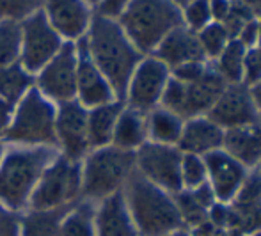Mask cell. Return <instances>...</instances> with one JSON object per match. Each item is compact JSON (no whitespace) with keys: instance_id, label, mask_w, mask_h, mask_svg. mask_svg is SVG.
Masks as SVG:
<instances>
[{"instance_id":"6da1fadb","label":"cell","mask_w":261,"mask_h":236,"mask_svg":"<svg viewBox=\"0 0 261 236\" xmlns=\"http://www.w3.org/2000/svg\"><path fill=\"white\" fill-rule=\"evenodd\" d=\"M84 39H86L91 61L109 80L116 98L119 101H124L130 76L144 55L124 34L117 20L100 16V14L93 16L89 31L84 36Z\"/></svg>"},{"instance_id":"7a4b0ae2","label":"cell","mask_w":261,"mask_h":236,"mask_svg":"<svg viewBox=\"0 0 261 236\" xmlns=\"http://www.w3.org/2000/svg\"><path fill=\"white\" fill-rule=\"evenodd\" d=\"M59 149L48 146H11L0 162V204L11 212L29 209V202L45 169Z\"/></svg>"},{"instance_id":"3957f363","label":"cell","mask_w":261,"mask_h":236,"mask_svg":"<svg viewBox=\"0 0 261 236\" xmlns=\"http://www.w3.org/2000/svg\"><path fill=\"white\" fill-rule=\"evenodd\" d=\"M121 192L141 236H167L183 229L174 194L149 183L137 171L132 172Z\"/></svg>"},{"instance_id":"277c9868","label":"cell","mask_w":261,"mask_h":236,"mask_svg":"<svg viewBox=\"0 0 261 236\" xmlns=\"http://www.w3.org/2000/svg\"><path fill=\"white\" fill-rule=\"evenodd\" d=\"M117 23L144 55L153 54L169 32L183 25V13L172 0H130Z\"/></svg>"},{"instance_id":"5b68a950","label":"cell","mask_w":261,"mask_h":236,"mask_svg":"<svg viewBox=\"0 0 261 236\" xmlns=\"http://www.w3.org/2000/svg\"><path fill=\"white\" fill-rule=\"evenodd\" d=\"M135 171V153L116 146L91 149L82 160V195L86 201L100 202L123 190Z\"/></svg>"},{"instance_id":"8992f818","label":"cell","mask_w":261,"mask_h":236,"mask_svg":"<svg viewBox=\"0 0 261 236\" xmlns=\"http://www.w3.org/2000/svg\"><path fill=\"white\" fill-rule=\"evenodd\" d=\"M55 117L57 105L45 98L34 86L14 105L13 119L4 141L11 146L57 147Z\"/></svg>"},{"instance_id":"52a82bcc","label":"cell","mask_w":261,"mask_h":236,"mask_svg":"<svg viewBox=\"0 0 261 236\" xmlns=\"http://www.w3.org/2000/svg\"><path fill=\"white\" fill-rule=\"evenodd\" d=\"M82 192V162H71L61 153L45 169L29 202V209L68 208Z\"/></svg>"},{"instance_id":"ba28073f","label":"cell","mask_w":261,"mask_h":236,"mask_svg":"<svg viewBox=\"0 0 261 236\" xmlns=\"http://www.w3.org/2000/svg\"><path fill=\"white\" fill-rule=\"evenodd\" d=\"M76 69L79 51L76 43L64 41L54 59L36 73V89L55 105L76 99Z\"/></svg>"},{"instance_id":"9c48e42d","label":"cell","mask_w":261,"mask_h":236,"mask_svg":"<svg viewBox=\"0 0 261 236\" xmlns=\"http://www.w3.org/2000/svg\"><path fill=\"white\" fill-rule=\"evenodd\" d=\"M181 156L178 146L146 142L135 151V171L149 183L169 194H178L181 187Z\"/></svg>"},{"instance_id":"30bf717a","label":"cell","mask_w":261,"mask_h":236,"mask_svg":"<svg viewBox=\"0 0 261 236\" xmlns=\"http://www.w3.org/2000/svg\"><path fill=\"white\" fill-rule=\"evenodd\" d=\"M21 54L20 64L29 73L36 75L41 68L57 55L64 39L54 31L45 13L38 11L21 21Z\"/></svg>"},{"instance_id":"8fae6325","label":"cell","mask_w":261,"mask_h":236,"mask_svg":"<svg viewBox=\"0 0 261 236\" xmlns=\"http://www.w3.org/2000/svg\"><path fill=\"white\" fill-rule=\"evenodd\" d=\"M171 80V69L165 66L155 55L142 57L130 76L126 87L128 107L139 112H151L160 105L162 94H164L167 82Z\"/></svg>"},{"instance_id":"7c38bea8","label":"cell","mask_w":261,"mask_h":236,"mask_svg":"<svg viewBox=\"0 0 261 236\" xmlns=\"http://www.w3.org/2000/svg\"><path fill=\"white\" fill-rule=\"evenodd\" d=\"M55 137L59 153L71 162H82L91 151L87 137V109L76 99L57 105Z\"/></svg>"},{"instance_id":"4fadbf2b","label":"cell","mask_w":261,"mask_h":236,"mask_svg":"<svg viewBox=\"0 0 261 236\" xmlns=\"http://www.w3.org/2000/svg\"><path fill=\"white\" fill-rule=\"evenodd\" d=\"M206 116L224 130L261 121L251 89L244 84H229Z\"/></svg>"},{"instance_id":"5bb4252c","label":"cell","mask_w":261,"mask_h":236,"mask_svg":"<svg viewBox=\"0 0 261 236\" xmlns=\"http://www.w3.org/2000/svg\"><path fill=\"white\" fill-rule=\"evenodd\" d=\"M204 164L208 172V185L215 195L217 202L229 204L244 185L249 174V169L244 167L240 162L226 153L224 149H217L204 154Z\"/></svg>"},{"instance_id":"9a60e30c","label":"cell","mask_w":261,"mask_h":236,"mask_svg":"<svg viewBox=\"0 0 261 236\" xmlns=\"http://www.w3.org/2000/svg\"><path fill=\"white\" fill-rule=\"evenodd\" d=\"M46 20L64 41L76 43L89 31L93 9L84 0H45Z\"/></svg>"},{"instance_id":"2e32d148","label":"cell","mask_w":261,"mask_h":236,"mask_svg":"<svg viewBox=\"0 0 261 236\" xmlns=\"http://www.w3.org/2000/svg\"><path fill=\"white\" fill-rule=\"evenodd\" d=\"M76 51H79L76 101L89 110V109H94V107L105 105V103H110V101H114V99H117L112 87H110L109 80L101 75V71L96 68V64L91 61L89 54H87L86 39L84 38L76 41Z\"/></svg>"},{"instance_id":"e0dca14e","label":"cell","mask_w":261,"mask_h":236,"mask_svg":"<svg viewBox=\"0 0 261 236\" xmlns=\"http://www.w3.org/2000/svg\"><path fill=\"white\" fill-rule=\"evenodd\" d=\"M153 55L160 59L165 66H169V69L189 64V62H204L206 59L199 45L197 34L185 25H179L169 32L153 51Z\"/></svg>"},{"instance_id":"ac0fdd59","label":"cell","mask_w":261,"mask_h":236,"mask_svg":"<svg viewBox=\"0 0 261 236\" xmlns=\"http://www.w3.org/2000/svg\"><path fill=\"white\" fill-rule=\"evenodd\" d=\"M227 86L229 84L215 69L210 68L204 71L201 78L185 84V103H183L181 117L187 121L190 117L206 116Z\"/></svg>"},{"instance_id":"d6986e66","label":"cell","mask_w":261,"mask_h":236,"mask_svg":"<svg viewBox=\"0 0 261 236\" xmlns=\"http://www.w3.org/2000/svg\"><path fill=\"white\" fill-rule=\"evenodd\" d=\"M94 233L96 236H141L128 212L123 192L109 195L96 204Z\"/></svg>"},{"instance_id":"ffe728a7","label":"cell","mask_w":261,"mask_h":236,"mask_svg":"<svg viewBox=\"0 0 261 236\" xmlns=\"http://www.w3.org/2000/svg\"><path fill=\"white\" fill-rule=\"evenodd\" d=\"M222 141L224 128H220L217 123H213L208 116L190 117L183 124L178 149L181 153L204 156V154L212 153V151L222 149Z\"/></svg>"},{"instance_id":"44dd1931","label":"cell","mask_w":261,"mask_h":236,"mask_svg":"<svg viewBox=\"0 0 261 236\" xmlns=\"http://www.w3.org/2000/svg\"><path fill=\"white\" fill-rule=\"evenodd\" d=\"M222 149L244 167L256 169L261 160V121L224 130Z\"/></svg>"},{"instance_id":"7402d4cb","label":"cell","mask_w":261,"mask_h":236,"mask_svg":"<svg viewBox=\"0 0 261 236\" xmlns=\"http://www.w3.org/2000/svg\"><path fill=\"white\" fill-rule=\"evenodd\" d=\"M148 141V114L124 107L114 128L112 146L135 153Z\"/></svg>"},{"instance_id":"603a6c76","label":"cell","mask_w":261,"mask_h":236,"mask_svg":"<svg viewBox=\"0 0 261 236\" xmlns=\"http://www.w3.org/2000/svg\"><path fill=\"white\" fill-rule=\"evenodd\" d=\"M123 109L124 101L114 99L110 103L87 110V137H89L91 149H98V147L112 144L114 128H116L117 117Z\"/></svg>"},{"instance_id":"cb8c5ba5","label":"cell","mask_w":261,"mask_h":236,"mask_svg":"<svg viewBox=\"0 0 261 236\" xmlns=\"http://www.w3.org/2000/svg\"><path fill=\"white\" fill-rule=\"evenodd\" d=\"M174 201L179 215H181L183 227L190 229L208 219L210 208L215 204L217 199L208 183H204L192 190H179L178 194H174Z\"/></svg>"},{"instance_id":"d4e9b609","label":"cell","mask_w":261,"mask_h":236,"mask_svg":"<svg viewBox=\"0 0 261 236\" xmlns=\"http://www.w3.org/2000/svg\"><path fill=\"white\" fill-rule=\"evenodd\" d=\"M185 119L178 114L164 109H153L148 114V139L149 142L167 144V146H178L181 137Z\"/></svg>"},{"instance_id":"484cf974","label":"cell","mask_w":261,"mask_h":236,"mask_svg":"<svg viewBox=\"0 0 261 236\" xmlns=\"http://www.w3.org/2000/svg\"><path fill=\"white\" fill-rule=\"evenodd\" d=\"M69 208L59 209H27L20 219L21 236H59L61 224Z\"/></svg>"},{"instance_id":"4316f807","label":"cell","mask_w":261,"mask_h":236,"mask_svg":"<svg viewBox=\"0 0 261 236\" xmlns=\"http://www.w3.org/2000/svg\"><path fill=\"white\" fill-rule=\"evenodd\" d=\"M36 86V76L29 73L20 62L0 68V99L16 105L32 87Z\"/></svg>"},{"instance_id":"83f0119b","label":"cell","mask_w":261,"mask_h":236,"mask_svg":"<svg viewBox=\"0 0 261 236\" xmlns=\"http://www.w3.org/2000/svg\"><path fill=\"white\" fill-rule=\"evenodd\" d=\"M94 212L96 204L84 199L66 212L59 236H96L94 233Z\"/></svg>"},{"instance_id":"f1b7e54d","label":"cell","mask_w":261,"mask_h":236,"mask_svg":"<svg viewBox=\"0 0 261 236\" xmlns=\"http://www.w3.org/2000/svg\"><path fill=\"white\" fill-rule=\"evenodd\" d=\"M247 48L242 45L237 38L231 39L220 55L217 57L215 71L226 80L227 84H242L244 80V61Z\"/></svg>"},{"instance_id":"f546056e","label":"cell","mask_w":261,"mask_h":236,"mask_svg":"<svg viewBox=\"0 0 261 236\" xmlns=\"http://www.w3.org/2000/svg\"><path fill=\"white\" fill-rule=\"evenodd\" d=\"M21 25L18 21L0 20V68L20 62Z\"/></svg>"},{"instance_id":"4dcf8cb0","label":"cell","mask_w":261,"mask_h":236,"mask_svg":"<svg viewBox=\"0 0 261 236\" xmlns=\"http://www.w3.org/2000/svg\"><path fill=\"white\" fill-rule=\"evenodd\" d=\"M197 39H199V45L203 48L204 57L217 59L220 51L231 41V36L222 23L215 21V23H208L204 29H201L197 32Z\"/></svg>"},{"instance_id":"1f68e13d","label":"cell","mask_w":261,"mask_h":236,"mask_svg":"<svg viewBox=\"0 0 261 236\" xmlns=\"http://www.w3.org/2000/svg\"><path fill=\"white\" fill-rule=\"evenodd\" d=\"M179 172H181V187L185 190L197 189L208 181L206 164H204V158L199 154L183 153Z\"/></svg>"},{"instance_id":"d6a6232c","label":"cell","mask_w":261,"mask_h":236,"mask_svg":"<svg viewBox=\"0 0 261 236\" xmlns=\"http://www.w3.org/2000/svg\"><path fill=\"white\" fill-rule=\"evenodd\" d=\"M45 0H0V20L21 23L34 13L43 9Z\"/></svg>"},{"instance_id":"836d02e7","label":"cell","mask_w":261,"mask_h":236,"mask_svg":"<svg viewBox=\"0 0 261 236\" xmlns=\"http://www.w3.org/2000/svg\"><path fill=\"white\" fill-rule=\"evenodd\" d=\"M183 20L189 23V29L194 32H199L204 29L212 20V11H210V0H192L187 4Z\"/></svg>"},{"instance_id":"e575fe53","label":"cell","mask_w":261,"mask_h":236,"mask_svg":"<svg viewBox=\"0 0 261 236\" xmlns=\"http://www.w3.org/2000/svg\"><path fill=\"white\" fill-rule=\"evenodd\" d=\"M261 82V48H249L244 61V80L242 84L249 89Z\"/></svg>"},{"instance_id":"d590c367","label":"cell","mask_w":261,"mask_h":236,"mask_svg":"<svg viewBox=\"0 0 261 236\" xmlns=\"http://www.w3.org/2000/svg\"><path fill=\"white\" fill-rule=\"evenodd\" d=\"M20 219V213L11 212L6 206L0 204V236H21Z\"/></svg>"},{"instance_id":"8d00e7d4","label":"cell","mask_w":261,"mask_h":236,"mask_svg":"<svg viewBox=\"0 0 261 236\" xmlns=\"http://www.w3.org/2000/svg\"><path fill=\"white\" fill-rule=\"evenodd\" d=\"M206 69L208 68L204 66V62H189V64H183V66L174 68L171 73H172V76H174L176 80L189 84V82H194V80L201 78Z\"/></svg>"},{"instance_id":"74e56055","label":"cell","mask_w":261,"mask_h":236,"mask_svg":"<svg viewBox=\"0 0 261 236\" xmlns=\"http://www.w3.org/2000/svg\"><path fill=\"white\" fill-rule=\"evenodd\" d=\"M128 2H130V0H101V2L98 4L96 14L117 20V18L121 16V13L124 11V7L128 6Z\"/></svg>"},{"instance_id":"f35d334b","label":"cell","mask_w":261,"mask_h":236,"mask_svg":"<svg viewBox=\"0 0 261 236\" xmlns=\"http://www.w3.org/2000/svg\"><path fill=\"white\" fill-rule=\"evenodd\" d=\"M258 32H259V25L256 23L254 20H251L249 23L244 25V29H242L240 32H238L237 39L249 50V48L254 46L256 43H258Z\"/></svg>"},{"instance_id":"ab89813d","label":"cell","mask_w":261,"mask_h":236,"mask_svg":"<svg viewBox=\"0 0 261 236\" xmlns=\"http://www.w3.org/2000/svg\"><path fill=\"white\" fill-rule=\"evenodd\" d=\"M13 110L14 105L0 99V141H4V137L7 134V128H9L11 119H13Z\"/></svg>"},{"instance_id":"60d3db41","label":"cell","mask_w":261,"mask_h":236,"mask_svg":"<svg viewBox=\"0 0 261 236\" xmlns=\"http://www.w3.org/2000/svg\"><path fill=\"white\" fill-rule=\"evenodd\" d=\"M231 9L229 0H210V11H212V18H215L219 23H222L227 18Z\"/></svg>"},{"instance_id":"b9f144b4","label":"cell","mask_w":261,"mask_h":236,"mask_svg":"<svg viewBox=\"0 0 261 236\" xmlns=\"http://www.w3.org/2000/svg\"><path fill=\"white\" fill-rule=\"evenodd\" d=\"M238 2L247 7L251 13H261V0H238Z\"/></svg>"},{"instance_id":"7bdbcfd3","label":"cell","mask_w":261,"mask_h":236,"mask_svg":"<svg viewBox=\"0 0 261 236\" xmlns=\"http://www.w3.org/2000/svg\"><path fill=\"white\" fill-rule=\"evenodd\" d=\"M251 93H252V98H254V103H256V107H258V112L261 117V82L258 86L251 87Z\"/></svg>"},{"instance_id":"ee69618b","label":"cell","mask_w":261,"mask_h":236,"mask_svg":"<svg viewBox=\"0 0 261 236\" xmlns=\"http://www.w3.org/2000/svg\"><path fill=\"white\" fill-rule=\"evenodd\" d=\"M167 236H190L189 231L183 227V229H178V231H174V233H171V234H167Z\"/></svg>"},{"instance_id":"f6af8a7d","label":"cell","mask_w":261,"mask_h":236,"mask_svg":"<svg viewBox=\"0 0 261 236\" xmlns=\"http://www.w3.org/2000/svg\"><path fill=\"white\" fill-rule=\"evenodd\" d=\"M224 236H247V234L240 233V231H226V234Z\"/></svg>"},{"instance_id":"bcb514c9","label":"cell","mask_w":261,"mask_h":236,"mask_svg":"<svg viewBox=\"0 0 261 236\" xmlns=\"http://www.w3.org/2000/svg\"><path fill=\"white\" fill-rule=\"evenodd\" d=\"M84 2H86L89 7H93V6H96V7H98V4H100L101 0H84Z\"/></svg>"},{"instance_id":"7dc6e473","label":"cell","mask_w":261,"mask_h":236,"mask_svg":"<svg viewBox=\"0 0 261 236\" xmlns=\"http://www.w3.org/2000/svg\"><path fill=\"white\" fill-rule=\"evenodd\" d=\"M4 153H6V144L0 141V162H2V158H4Z\"/></svg>"},{"instance_id":"c3c4849f","label":"cell","mask_w":261,"mask_h":236,"mask_svg":"<svg viewBox=\"0 0 261 236\" xmlns=\"http://www.w3.org/2000/svg\"><path fill=\"white\" fill-rule=\"evenodd\" d=\"M172 2H174L176 6H187V4L192 2V0H172Z\"/></svg>"},{"instance_id":"681fc988","label":"cell","mask_w":261,"mask_h":236,"mask_svg":"<svg viewBox=\"0 0 261 236\" xmlns=\"http://www.w3.org/2000/svg\"><path fill=\"white\" fill-rule=\"evenodd\" d=\"M258 45L261 48V25H259V32H258Z\"/></svg>"},{"instance_id":"f907efd6","label":"cell","mask_w":261,"mask_h":236,"mask_svg":"<svg viewBox=\"0 0 261 236\" xmlns=\"http://www.w3.org/2000/svg\"><path fill=\"white\" fill-rule=\"evenodd\" d=\"M247 236H261V229L259 231H254V233H251V234H247Z\"/></svg>"},{"instance_id":"816d5d0a","label":"cell","mask_w":261,"mask_h":236,"mask_svg":"<svg viewBox=\"0 0 261 236\" xmlns=\"http://www.w3.org/2000/svg\"><path fill=\"white\" fill-rule=\"evenodd\" d=\"M254 171H258V172H259V174H261V160H259V164H258V165H256V169H254Z\"/></svg>"},{"instance_id":"f5cc1de1","label":"cell","mask_w":261,"mask_h":236,"mask_svg":"<svg viewBox=\"0 0 261 236\" xmlns=\"http://www.w3.org/2000/svg\"><path fill=\"white\" fill-rule=\"evenodd\" d=\"M259 229H261V215H259Z\"/></svg>"}]
</instances>
